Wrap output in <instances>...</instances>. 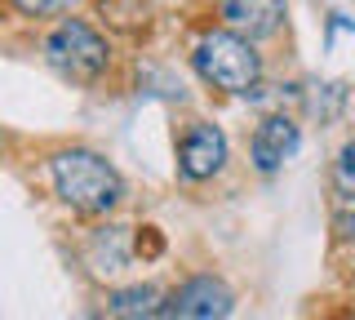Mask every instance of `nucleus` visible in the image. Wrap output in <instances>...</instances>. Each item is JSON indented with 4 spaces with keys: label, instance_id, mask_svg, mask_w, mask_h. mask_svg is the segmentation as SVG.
Returning <instances> with one entry per match:
<instances>
[{
    "label": "nucleus",
    "instance_id": "1",
    "mask_svg": "<svg viewBox=\"0 0 355 320\" xmlns=\"http://www.w3.org/2000/svg\"><path fill=\"white\" fill-rule=\"evenodd\" d=\"M49 178H53L58 201L67 209H76V214H89V218H103L125 201V178H120V169L111 160H103L98 151H89V147L53 151Z\"/></svg>",
    "mask_w": 355,
    "mask_h": 320
},
{
    "label": "nucleus",
    "instance_id": "2",
    "mask_svg": "<svg viewBox=\"0 0 355 320\" xmlns=\"http://www.w3.org/2000/svg\"><path fill=\"white\" fill-rule=\"evenodd\" d=\"M196 71L205 76L214 90L227 94H253L262 81V58L253 49V40L236 36V31H209L196 45Z\"/></svg>",
    "mask_w": 355,
    "mask_h": 320
},
{
    "label": "nucleus",
    "instance_id": "3",
    "mask_svg": "<svg viewBox=\"0 0 355 320\" xmlns=\"http://www.w3.org/2000/svg\"><path fill=\"white\" fill-rule=\"evenodd\" d=\"M44 58H49V67L62 71L67 81L89 85V81H98V76L107 71L111 49H107V40L98 36L85 18H67V23H58L49 31V40H44Z\"/></svg>",
    "mask_w": 355,
    "mask_h": 320
},
{
    "label": "nucleus",
    "instance_id": "4",
    "mask_svg": "<svg viewBox=\"0 0 355 320\" xmlns=\"http://www.w3.org/2000/svg\"><path fill=\"white\" fill-rule=\"evenodd\" d=\"M236 307V294L227 289L222 276H191L173 294H164L155 320H227Z\"/></svg>",
    "mask_w": 355,
    "mask_h": 320
},
{
    "label": "nucleus",
    "instance_id": "5",
    "mask_svg": "<svg viewBox=\"0 0 355 320\" xmlns=\"http://www.w3.org/2000/svg\"><path fill=\"white\" fill-rule=\"evenodd\" d=\"M222 165H227V134L218 125H209V120L187 129L182 142H178V169H182V178L205 183L214 174H222Z\"/></svg>",
    "mask_w": 355,
    "mask_h": 320
},
{
    "label": "nucleus",
    "instance_id": "6",
    "mask_svg": "<svg viewBox=\"0 0 355 320\" xmlns=\"http://www.w3.org/2000/svg\"><path fill=\"white\" fill-rule=\"evenodd\" d=\"M302 147V129H297L293 116H266L258 129H253V165H258L262 174H275L284 160H293V151Z\"/></svg>",
    "mask_w": 355,
    "mask_h": 320
},
{
    "label": "nucleus",
    "instance_id": "7",
    "mask_svg": "<svg viewBox=\"0 0 355 320\" xmlns=\"http://www.w3.org/2000/svg\"><path fill=\"white\" fill-rule=\"evenodd\" d=\"M284 0H222V18L227 27L244 40H262V36H275L284 23Z\"/></svg>",
    "mask_w": 355,
    "mask_h": 320
},
{
    "label": "nucleus",
    "instance_id": "8",
    "mask_svg": "<svg viewBox=\"0 0 355 320\" xmlns=\"http://www.w3.org/2000/svg\"><path fill=\"white\" fill-rule=\"evenodd\" d=\"M85 262L94 267V276H120L129 267V231L125 227H98L89 236Z\"/></svg>",
    "mask_w": 355,
    "mask_h": 320
},
{
    "label": "nucleus",
    "instance_id": "9",
    "mask_svg": "<svg viewBox=\"0 0 355 320\" xmlns=\"http://www.w3.org/2000/svg\"><path fill=\"white\" fill-rule=\"evenodd\" d=\"M160 303H164V294L155 285H129V289H116L107 298V312L116 320H155Z\"/></svg>",
    "mask_w": 355,
    "mask_h": 320
},
{
    "label": "nucleus",
    "instance_id": "10",
    "mask_svg": "<svg viewBox=\"0 0 355 320\" xmlns=\"http://www.w3.org/2000/svg\"><path fill=\"white\" fill-rule=\"evenodd\" d=\"M333 196L342 209H355V142H347L333 160Z\"/></svg>",
    "mask_w": 355,
    "mask_h": 320
},
{
    "label": "nucleus",
    "instance_id": "11",
    "mask_svg": "<svg viewBox=\"0 0 355 320\" xmlns=\"http://www.w3.org/2000/svg\"><path fill=\"white\" fill-rule=\"evenodd\" d=\"M76 5L80 0H14V9L27 18H58V14H71Z\"/></svg>",
    "mask_w": 355,
    "mask_h": 320
},
{
    "label": "nucleus",
    "instance_id": "12",
    "mask_svg": "<svg viewBox=\"0 0 355 320\" xmlns=\"http://www.w3.org/2000/svg\"><path fill=\"white\" fill-rule=\"evenodd\" d=\"M333 231H338V240H355V209H342L333 218Z\"/></svg>",
    "mask_w": 355,
    "mask_h": 320
}]
</instances>
